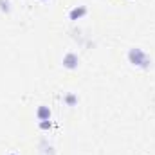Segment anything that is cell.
<instances>
[{
    "label": "cell",
    "instance_id": "obj_4",
    "mask_svg": "<svg viewBox=\"0 0 155 155\" xmlns=\"http://www.w3.org/2000/svg\"><path fill=\"white\" fill-rule=\"evenodd\" d=\"M49 117H51V110L47 108V107H40L38 108V119L40 121H49Z\"/></svg>",
    "mask_w": 155,
    "mask_h": 155
},
{
    "label": "cell",
    "instance_id": "obj_6",
    "mask_svg": "<svg viewBox=\"0 0 155 155\" xmlns=\"http://www.w3.org/2000/svg\"><path fill=\"white\" fill-rule=\"evenodd\" d=\"M41 2H47V0H41Z\"/></svg>",
    "mask_w": 155,
    "mask_h": 155
},
{
    "label": "cell",
    "instance_id": "obj_1",
    "mask_svg": "<svg viewBox=\"0 0 155 155\" xmlns=\"http://www.w3.org/2000/svg\"><path fill=\"white\" fill-rule=\"evenodd\" d=\"M128 58H130V61H132L134 65L148 63V56H146V52H143L141 49H132V51L128 52Z\"/></svg>",
    "mask_w": 155,
    "mask_h": 155
},
{
    "label": "cell",
    "instance_id": "obj_2",
    "mask_svg": "<svg viewBox=\"0 0 155 155\" xmlns=\"http://www.w3.org/2000/svg\"><path fill=\"white\" fill-rule=\"evenodd\" d=\"M78 63H79L78 54H74V52H67V54H65V58H63V67H67V69H76Z\"/></svg>",
    "mask_w": 155,
    "mask_h": 155
},
{
    "label": "cell",
    "instance_id": "obj_5",
    "mask_svg": "<svg viewBox=\"0 0 155 155\" xmlns=\"http://www.w3.org/2000/svg\"><path fill=\"white\" fill-rule=\"evenodd\" d=\"M9 155H18V153H9Z\"/></svg>",
    "mask_w": 155,
    "mask_h": 155
},
{
    "label": "cell",
    "instance_id": "obj_3",
    "mask_svg": "<svg viewBox=\"0 0 155 155\" xmlns=\"http://www.w3.org/2000/svg\"><path fill=\"white\" fill-rule=\"evenodd\" d=\"M83 15H87V7H83V5H79V7H74V9L71 11V15H69V18H71V20H78V18H81Z\"/></svg>",
    "mask_w": 155,
    "mask_h": 155
}]
</instances>
